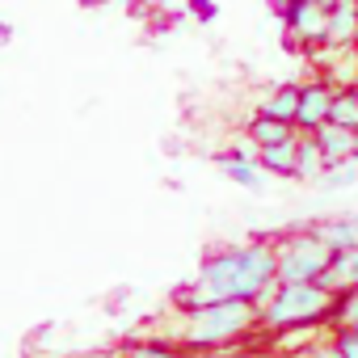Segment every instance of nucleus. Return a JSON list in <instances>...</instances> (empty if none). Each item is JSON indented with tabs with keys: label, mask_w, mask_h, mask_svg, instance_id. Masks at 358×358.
Returning a JSON list of instances; mask_svg holds the SVG:
<instances>
[{
	"label": "nucleus",
	"mask_w": 358,
	"mask_h": 358,
	"mask_svg": "<svg viewBox=\"0 0 358 358\" xmlns=\"http://www.w3.org/2000/svg\"><path fill=\"white\" fill-rule=\"evenodd\" d=\"M278 287V253L270 241H253V245H228V249H211L199 266V278L190 287L177 291V308H207L220 299H249L257 308H266V299Z\"/></svg>",
	"instance_id": "1"
},
{
	"label": "nucleus",
	"mask_w": 358,
	"mask_h": 358,
	"mask_svg": "<svg viewBox=\"0 0 358 358\" xmlns=\"http://www.w3.org/2000/svg\"><path fill=\"white\" fill-rule=\"evenodd\" d=\"M262 320V308L249 303V299H220V303H207V308H190L186 312V329H182V341L186 345H199V350H220L228 341H241L253 324Z\"/></svg>",
	"instance_id": "2"
},
{
	"label": "nucleus",
	"mask_w": 358,
	"mask_h": 358,
	"mask_svg": "<svg viewBox=\"0 0 358 358\" xmlns=\"http://www.w3.org/2000/svg\"><path fill=\"white\" fill-rule=\"evenodd\" d=\"M333 303H337V291H329L324 282H278L262 308V324L266 329L316 324V320L333 316Z\"/></svg>",
	"instance_id": "3"
},
{
	"label": "nucleus",
	"mask_w": 358,
	"mask_h": 358,
	"mask_svg": "<svg viewBox=\"0 0 358 358\" xmlns=\"http://www.w3.org/2000/svg\"><path fill=\"white\" fill-rule=\"evenodd\" d=\"M274 253H278V282H320L333 262V249L320 241L316 228L291 232L287 241L274 245Z\"/></svg>",
	"instance_id": "4"
},
{
	"label": "nucleus",
	"mask_w": 358,
	"mask_h": 358,
	"mask_svg": "<svg viewBox=\"0 0 358 358\" xmlns=\"http://www.w3.org/2000/svg\"><path fill=\"white\" fill-rule=\"evenodd\" d=\"M333 85L324 76H316L312 85H303V97H299V118H295V131L312 135L320 122H329V110H333Z\"/></svg>",
	"instance_id": "5"
},
{
	"label": "nucleus",
	"mask_w": 358,
	"mask_h": 358,
	"mask_svg": "<svg viewBox=\"0 0 358 358\" xmlns=\"http://www.w3.org/2000/svg\"><path fill=\"white\" fill-rule=\"evenodd\" d=\"M324 47H358V0H341L329 9Z\"/></svg>",
	"instance_id": "6"
},
{
	"label": "nucleus",
	"mask_w": 358,
	"mask_h": 358,
	"mask_svg": "<svg viewBox=\"0 0 358 358\" xmlns=\"http://www.w3.org/2000/svg\"><path fill=\"white\" fill-rule=\"evenodd\" d=\"M299 97H303V85H274V89L262 97L257 114H270V118L295 127V118H299Z\"/></svg>",
	"instance_id": "7"
},
{
	"label": "nucleus",
	"mask_w": 358,
	"mask_h": 358,
	"mask_svg": "<svg viewBox=\"0 0 358 358\" xmlns=\"http://www.w3.org/2000/svg\"><path fill=\"white\" fill-rule=\"evenodd\" d=\"M312 139L320 143L324 160L329 164H341V160H354V131L350 127H337V122H320L312 131Z\"/></svg>",
	"instance_id": "8"
},
{
	"label": "nucleus",
	"mask_w": 358,
	"mask_h": 358,
	"mask_svg": "<svg viewBox=\"0 0 358 358\" xmlns=\"http://www.w3.org/2000/svg\"><path fill=\"white\" fill-rule=\"evenodd\" d=\"M320 232V241L337 253V249H354L358 245V215H329L320 224H312Z\"/></svg>",
	"instance_id": "9"
},
{
	"label": "nucleus",
	"mask_w": 358,
	"mask_h": 358,
	"mask_svg": "<svg viewBox=\"0 0 358 358\" xmlns=\"http://www.w3.org/2000/svg\"><path fill=\"white\" fill-rule=\"evenodd\" d=\"M320 282H324L329 291H350V287H358V245H354V249H337Z\"/></svg>",
	"instance_id": "10"
},
{
	"label": "nucleus",
	"mask_w": 358,
	"mask_h": 358,
	"mask_svg": "<svg viewBox=\"0 0 358 358\" xmlns=\"http://www.w3.org/2000/svg\"><path fill=\"white\" fill-rule=\"evenodd\" d=\"M220 169H224L228 182H236V186H245V190H262V160L236 156V152L228 148V152H220Z\"/></svg>",
	"instance_id": "11"
},
{
	"label": "nucleus",
	"mask_w": 358,
	"mask_h": 358,
	"mask_svg": "<svg viewBox=\"0 0 358 358\" xmlns=\"http://www.w3.org/2000/svg\"><path fill=\"white\" fill-rule=\"evenodd\" d=\"M295 156H299V135L262 148V169L274 173V177H295Z\"/></svg>",
	"instance_id": "12"
},
{
	"label": "nucleus",
	"mask_w": 358,
	"mask_h": 358,
	"mask_svg": "<svg viewBox=\"0 0 358 358\" xmlns=\"http://www.w3.org/2000/svg\"><path fill=\"white\" fill-rule=\"evenodd\" d=\"M324 169H329V160H324V152H320V143H316L312 135H299V156H295V177H299V182H320V177H324Z\"/></svg>",
	"instance_id": "13"
},
{
	"label": "nucleus",
	"mask_w": 358,
	"mask_h": 358,
	"mask_svg": "<svg viewBox=\"0 0 358 358\" xmlns=\"http://www.w3.org/2000/svg\"><path fill=\"white\" fill-rule=\"evenodd\" d=\"M245 135H249L257 148H270V143L291 139V135H295V127H291V122H278V118H270V114H253V118H249V127H245Z\"/></svg>",
	"instance_id": "14"
},
{
	"label": "nucleus",
	"mask_w": 358,
	"mask_h": 358,
	"mask_svg": "<svg viewBox=\"0 0 358 358\" xmlns=\"http://www.w3.org/2000/svg\"><path fill=\"white\" fill-rule=\"evenodd\" d=\"M316 186L320 190H350V186H358V156L354 160H341V164H329Z\"/></svg>",
	"instance_id": "15"
},
{
	"label": "nucleus",
	"mask_w": 358,
	"mask_h": 358,
	"mask_svg": "<svg viewBox=\"0 0 358 358\" xmlns=\"http://www.w3.org/2000/svg\"><path fill=\"white\" fill-rule=\"evenodd\" d=\"M329 122H337V127H358V93L354 89H337L333 93V110H329Z\"/></svg>",
	"instance_id": "16"
},
{
	"label": "nucleus",
	"mask_w": 358,
	"mask_h": 358,
	"mask_svg": "<svg viewBox=\"0 0 358 358\" xmlns=\"http://www.w3.org/2000/svg\"><path fill=\"white\" fill-rule=\"evenodd\" d=\"M333 320H341V329H345V324H358V287H350V291H337Z\"/></svg>",
	"instance_id": "17"
},
{
	"label": "nucleus",
	"mask_w": 358,
	"mask_h": 358,
	"mask_svg": "<svg viewBox=\"0 0 358 358\" xmlns=\"http://www.w3.org/2000/svg\"><path fill=\"white\" fill-rule=\"evenodd\" d=\"M127 358H182V354L169 350V345H160V341H143V345H131Z\"/></svg>",
	"instance_id": "18"
},
{
	"label": "nucleus",
	"mask_w": 358,
	"mask_h": 358,
	"mask_svg": "<svg viewBox=\"0 0 358 358\" xmlns=\"http://www.w3.org/2000/svg\"><path fill=\"white\" fill-rule=\"evenodd\" d=\"M333 345H337V354H341V358H358V324H345V329L337 333V341H333Z\"/></svg>",
	"instance_id": "19"
},
{
	"label": "nucleus",
	"mask_w": 358,
	"mask_h": 358,
	"mask_svg": "<svg viewBox=\"0 0 358 358\" xmlns=\"http://www.w3.org/2000/svg\"><path fill=\"white\" fill-rule=\"evenodd\" d=\"M190 5H194V9H199V17H211V13H215V9H211V5H207V0H190Z\"/></svg>",
	"instance_id": "20"
},
{
	"label": "nucleus",
	"mask_w": 358,
	"mask_h": 358,
	"mask_svg": "<svg viewBox=\"0 0 358 358\" xmlns=\"http://www.w3.org/2000/svg\"><path fill=\"white\" fill-rule=\"evenodd\" d=\"M203 358H257V354H220L215 350V354H203Z\"/></svg>",
	"instance_id": "21"
},
{
	"label": "nucleus",
	"mask_w": 358,
	"mask_h": 358,
	"mask_svg": "<svg viewBox=\"0 0 358 358\" xmlns=\"http://www.w3.org/2000/svg\"><path fill=\"white\" fill-rule=\"evenodd\" d=\"M312 358H341V354H337V345H333V350H316Z\"/></svg>",
	"instance_id": "22"
},
{
	"label": "nucleus",
	"mask_w": 358,
	"mask_h": 358,
	"mask_svg": "<svg viewBox=\"0 0 358 358\" xmlns=\"http://www.w3.org/2000/svg\"><path fill=\"white\" fill-rule=\"evenodd\" d=\"M316 5H320V9H333V5H341V0H316Z\"/></svg>",
	"instance_id": "23"
},
{
	"label": "nucleus",
	"mask_w": 358,
	"mask_h": 358,
	"mask_svg": "<svg viewBox=\"0 0 358 358\" xmlns=\"http://www.w3.org/2000/svg\"><path fill=\"white\" fill-rule=\"evenodd\" d=\"M354 156H358V127H354Z\"/></svg>",
	"instance_id": "24"
},
{
	"label": "nucleus",
	"mask_w": 358,
	"mask_h": 358,
	"mask_svg": "<svg viewBox=\"0 0 358 358\" xmlns=\"http://www.w3.org/2000/svg\"><path fill=\"white\" fill-rule=\"evenodd\" d=\"M80 5H106V0H80Z\"/></svg>",
	"instance_id": "25"
},
{
	"label": "nucleus",
	"mask_w": 358,
	"mask_h": 358,
	"mask_svg": "<svg viewBox=\"0 0 358 358\" xmlns=\"http://www.w3.org/2000/svg\"><path fill=\"white\" fill-rule=\"evenodd\" d=\"M354 93H358V85H354Z\"/></svg>",
	"instance_id": "26"
}]
</instances>
